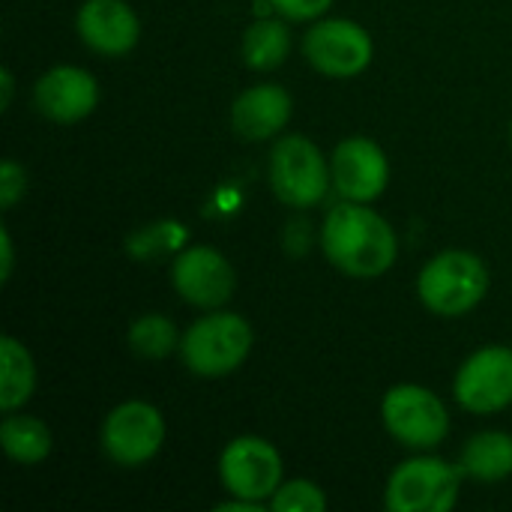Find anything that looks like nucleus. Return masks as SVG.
<instances>
[{"mask_svg":"<svg viewBox=\"0 0 512 512\" xmlns=\"http://www.w3.org/2000/svg\"><path fill=\"white\" fill-rule=\"evenodd\" d=\"M321 249L327 261L351 279H378L393 270L399 240L393 225L360 201H339L321 225Z\"/></svg>","mask_w":512,"mask_h":512,"instance_id":"nucleus-1","label":"nucleus"},{"mask_svg":"<svg viewBox=\"0 0 512 512\" xmlns=\"http://www.w3.org/2000/svg\"><path fill=\"white\" fill-rule=\"evenodd\" d=\"M489 294V270L468 249H444L432 255L417 276L420 303L441 318L468 315Z\"/></svg>","mask_w":512,"mask_h":512,"instance_id":"nucleus-2","label":"nucleus"},{"mask_svg":"<svg viewBox=\"0 0 512 512\" xmlns=\"http://www.w3.org/2000/svg\"><path fill=\"white\" fill-rule=\"evenodd\" d=\"M252 342L255 333L243 315L210 309L180 336V357L198 378H225L246 363Z\"/></svg>","mask_w":512,"mask_h":512,"instance_id":"nucleus-3","label":"nucleus"},{"mask_svg":"<svg viewBox=\"0 0 512 512\" xmlns=\"http://www.w3.org/2000/svg\"><path fill=\"white\" fill-rule=\"evenodd\" d=\"M273 195L294 210H309L321 204L333 186L330 159L306 135H282L267 162Z\"/></svg>","mask_w":512,"mask_h":512,"instance_id":"nucleus-4","label":"nucleus"},{"mask_svg":"<svg viewBox=\"0 0 512 512\" xmlns=\"http://www.w3.org/2000/svg\"><path fill=\"white\" fill-rule=\"evenodd\" d=\"M384 429L408 450L429 453L450 435V411L438 393L423 384H396L381 402Z\"/></svg>","mask_w":512,"mask_h":512,"instance_id":"nucleus-5","label":"nucleus"},{"mask_svg":"<svg viewBox=\"0 0 512 512\" xmlns=\"http://www.w3.org/2000/svg\"><path fill=\"white\" fill-rule=\"evenodd\" d=\"M462 471L438 456H417L402 462L384 489L390 512H447L459 501Z\"/></svg>","mask_w":512,"mask_h":512,"instance_id":"nucleus-6","label":"nucleus"},{"mask_svg":"<svg viewBox=\"0 0 512 512\" xmlns=\"http://www.w3.org/2000/svg\"><path fill=\"white\" fill-rule=\"evenodd\" d=\"M168 426L156 405L144 399H129L111 408L102 420V450L120 468H144L153 462L165 444Z\"/></svg>","mask_w":512,"mask_h":512,"instance_id":"nucleus-7","label":"nucleus"},{"mask_svg":"<svg viewBox=\"0 0 512 512\" xmlns=\"http://www.w3.org/2000/svg\"><path fill=\"white\" fill-rule=\"evenodd\" d=\"M219 480L234 498L270 504L276 489L285 483L282 456L267 438L240 435L228 441L219 456Z\"/></svg>","mask_w":512,"mask_h":512,"instance_id":"nucleus-8","label":"nucleus"},{"mask_svg":"<svg viewBox=\"0 0 512 512\" xmlns=\"http://www.w3.org/2000/svg\"><path fill=\"white\" fill-rule=\"evenodd\" d=\"M303 57L327 78H357L375 57L372 36L351 18H318L303 33Z\"/></svg>","mask_w":512,"mask_h":512,"instance_id":"nucleus-9","label":"nucleus"},{"mask_svg":"<svg viewBox=\"0 0 512 512\" xmlns=\"http://www.w3.org/2000/svg\"><path fill=\"white\" fill-rule=\"evenodd\" d=\"M456 402L471 414H498L512 405V348L486 345L474 351L453 378Z\"/></svg>","mask_w":512,"mask_h":512,"instance_id":"nucleus-10","label":"nucleus"},{"mask_svg":"<svg viewBox=\"0 0 512 512\" xmlns=\"http://www.w3.org/2000/svg\"><path fill=\"white\" fill-rule=\"evenodd\" d=\"M174 291L195 309H222L237 291L231 261L213 246H186L171 264Z\"/></svg>","mask_w":512,"mask_h":512,"instance_id":"nucleus-11","label":"nucleus"},{"mask_svg":"<svg viewBox=\"0 0 512 512\" xmlns=\"http://www.w3.org/2000/svg\"><path fill=\"white\" fill-rule=\"evenodd\" d=\"M330 174H333V189L339 192V198L372 204L384 195L390 183V162L378 141L351 135L333 147Z\"/></svg>","mask_w":512,"mask_h":512,"instance_id":"nucleus-12","label":"nucleus"},{"mask_svg":"<svg viewBox=\"0 0 512 512\" xmlns=\"http://www.w3.org/2000/svg\"><path fill=\"white\" fill-rule=\"evenodd\" d=\"M33 105L54 123H78L99 105V84L81 66H51L33 84Z\"/></svg>","mask_w":512,"mask_h":512,"instance_id":"nucleus-13","label":"nucleus"},{"mask_svg":"<svg viewBox=\"0 0 512 512\" xmlns=\"http://www.w3.org/2000/svg\"><path fill=\"white\" fill-rule=\"evenodd\" d=\"M81 42L102 57H123L141 39V18L126 0H84L75 15Z\"/></svg>","mask_w":512,"mask_h":512,"instance_id":"nucleus-14","label":"nucleus"},{"mask_svg":"<svg viewBox=\"0 0 512 512\" xmlns=\"http://www.w3.org/2000/svg\"><path fill=\"white\" fill-rule=\"evenodd\" d=\"M291 93L279 84H255L231 105V129L246 141L276 138L291 120Z\"/></svg>","mask_w":512,"mask_h":512,"instance_id":"nucleus-15","label":"nucleus"},{"mask_svg":"<svg viewBox=\"0 0 512 512\" xmlns=\"http://www.w3.org/2000/svg\"><path fill=\"white\" fill-rule=\"evenodd\" d=\"M0 447L15 465L33 468L51 456L54 435H51L48 423H42L39 417L9 411L0 423Z\"/></svg>","mask_w":512,"mask_h":512,"instance_id":"nucleus-16","label":"nucleus"},{"mask_svg":"<svg viewBox=\"0 0 512 512\" xmlns=\"http://www.w3.org/2000/svg\"><path fill=\"white\" fill-rule=\"evenodd\" d=\"M462 477L480 480V483H498L512 474V435L489 429L474 435L459 456Z\"/></svg>","mask_w":512,"mask_h":512,"instance_id":"nucleus-17","label":"nucleus"},{"mask_svg":"<svg viewBox=\"0 0 512 512\" xmlns=\"http://www.w3.org/2000/svg\"><path fill=\"white\" fill-rule=\"evenodd\" d=\"M36 390V363L15 336L0 339V411H18Z\"/></svg>","mask_w":512,"mask_h":512,"instance_id":"nucleus-18","label":"nucleus"},{"mask_svg":"<svg viewBox=\"0 0 512 512\" xmlns=\"http://www.w3.org/2000/svg\"><path fill=\"white\" fill-rule=\"evenodd\" d=\"M285 21L288 18H258L246 27L240 54L249 69L270 72L285 63V57L291 51V30Z\"/></svg>","mask_w":512,"mask_h":512,"instance_id":"nucleus-19","label":"nucleus"},{"mask_svg":"<svg viewBox=\"0 0 512 512\" xmlns=\"http://www.w3.org/2000/svg\"><path fill=\"white\" fill-rule=\"evenodd\" d=\"M126 342H129L132 354L141 357V360H162L171 351H180V336H177L174 321L159 315V312L135 318L132 327H129Z\"/></svg>","mask_w":512,"mask_h":512,"instance_id":"nucleus-20","label":"nucleus"},{"mask_svg":"<svg viewBox=\"0 0 512 512\" xmlns=\"http://www.w3.org/2000/svg\"><path fill=\"white\" fill-rule=\"evenodd\" d=\"M273 512H324L327 510V495L318 483L312 480H285L276 495L270 498Z\"/></svg>","mask_w":512,"mask_h":512,"instance_id":"nucleus-21","label":"nucleus"},{"mask_svg":"<svg viewBox=\"0 0 512 512\" xmlns=\"http://www.w3.org/2000/svg\"><path fill=\"white\" fill-rule=\"evenodd\" d=\"M27 192V171L21 162L15 159H3L0 162V207L12 210Z\"/></svg>","mask_w":512,"mask_h":512,"instance_id":"nucleus-22","label":"nucleus"},{"mask_svg":"<svg viewBox=\"0 0 512 512\" xmlns=\"http://www.w3.org/2000/svg\"><path fill=\"white\" fill-rule=\"evenodd\" d=\"M270 6L288 21H318L327 15L333 0H270Z\"/></svg>","mask_w":512,"mask_h":512,"instance_id":"nucleus-23","label":"nucleus"},{"mask_svg":"<svg viewBox=\"0 0 512 512\" xmlns=\"http://www.w3.org/2000/svg\"><path fill=\"white\" fill-rule=\"evenodd\" d=\"M0 255H3V264H0V282L6 285L12 279V261H15V246H12V234L9 228H0Z\"/></svg>","mask_w":512,"mask_h":512,"instance_id":"nucleus-24","label":"nucleus"},{"mask_svg":"<svg viewBox=\"0 0 512 512\" xmlns=\"http://www.w3.org/2000/svg\"><path fill=\"white\" fill-rule=\"evenodd\" d=\"M12 93H15V75L9 69L0 72V111H6L12 105Z\"/></svg>","mask_w":512,"mask_h":512,"instance_id":"nucleus-25","label":"nucleus"},{"mask_svg":"<svg viewBox=\"0 0 512 512\" xmlns=\"http://www.w3.org/2000/svg\"><path fill=\"white\" fill-rule=\"evenodd\" d=\"M219 512H261L264 504H255V501H243V498H234V501H225V504H216Z\"/></svg>","mask_w":512,"mask_h":512,"instance_id":"nucleus-26","label":"nucleus"}]
</instances>
